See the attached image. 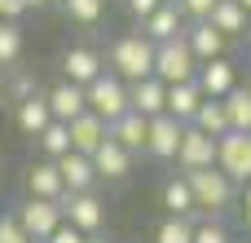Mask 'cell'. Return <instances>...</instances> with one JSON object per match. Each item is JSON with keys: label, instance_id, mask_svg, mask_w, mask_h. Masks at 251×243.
Here are the masks:
<instances>
[{"label": "cell", "instance_id": "6", "mask_svg": "<svg viewBox=\"0 0 251 243\" xmlns=\"http://www.w3.org/2000/svg\"><path fill=\"white\" fill-rule=\"evenodd\" d=\"M57 208H62V221L75 226L79 235H97L106 226V204L97 195H62Z\"/></svg>", "mask_w": 251, "mask_h": 243}, {"label": "cell", "instance_id": "43", "mask_svg": "<svg viewBox=\"0 0 251 243\" xmlns=\"http://www.w3.org/2000/svg\"><path fill=\"white\" fill-rule=\"evenodd\" d=\"M247 89H251V80H247Z\"/></svg>", "mask_w": 251, "mask_h": 243}, {"label": "cell", "instance_id": "19", "mask_svg": "<svg viewBox=\"0 0 251 243\" xmlns=\"http://www.w3.org/2000/svg\"><path fill=\"white\" fill-rule=\"evenodd\" d=\"M26 190H31V199H49V204H57V199L66 195L57 164H53V159H40V164H31V168H26Z\"/></svg>", "mask_w": 251, "mask_h": 243}, {"label": "cell", "instance_id": "16", "mask_svg": "<svg viewBox=\"0 0 251 243\" xmlns=\"http://www.w3.org/2000/svg\"><path fill=\"white\" fill-rule=\"evenodd\" d=\"M185 31V18H181V9L168 0V4H159L146 22H141V35L150 40V44H168V40H176Z\"/></svg>", "mask_w": 251, "mask_h": 243}, {"label": "cell", "instance_id": "24", "mask_svg": "<svg viewBox=\"0 0 251 243\" xmlns=\"http://www.w3.org/2000/svg\"><path fill=\"white\" fill-rule=\"evenodd\" d=\"M194 128L221 142V137L229 133V115H225V102H216V97H203V106H199V115H194Z\"/></svg>", "mask_w": 251, "mask_h": 243}, {"label": "cell", "instance_id": "9", "mask_svg": "<svg viewBox=\"0 0 251 243\" xmlns=\"http://www.w3.org/2000/svg\"><path fill=\"white\" fill-rule=\"evenodd\" d=\"M18 221H22V230L31 235V239H44L62 226V208L57 204H49V199H26V204H18Z\"/></svg>", "mask_w": 251, "mask_h": 243}, {"label": "cell", "instance_id": "17", "mask_svg": "<svg viewBox=\"0 0 251 243\" xmlns=\"http://www.w3.org/2000/svg\"><path fill=\"white\" fill-rule=\"evenodd\" d=\"M44 97H49V111H53V120H57V124H71V120H79V115L88 111L84 89H79V84H66V80H62V84H53Z\"/></svg>", "mask_w": 251, "mask_h": 243}, {"label": "cell", "instance_id": "39", "mask_svg": "<svg viewBox=\"0 0 251 243\" xmlns=\"http://www.w3.org/2000/svg\"><path fill=\"white\" fill-rule=\"evenodd\" d=\"M84 243H106V239H101V235H88V239H84Z\"/></svg>", "mask_w": 251, "mask_h": 243}, {"label": "cell", "instance_id": "34", "mask_svg": "<svg viewBox=\"0 0 251 243\" xmlns=\"http://www.w3.org/2000/svg\"><path fill=\"white\" fill-rule=\"evenodd\" d=\"M9 89H13V102H26V97H35V75L31 71H18Z\"/></svg>", "mask_w": 251, "mask_h": 243}, {"label": "cell", "instance_id": "22", "mask_svg": "<svg viewBox=\"0 0 251 243\" xmlns=\"http://www.w3.org/2000/svg\"><path fill=\"white\" fill-rule=\"evenodd\" d=\"M18 128L26 133V137H40L49 124H53V111H49V97L44 93H35V97H26V102H18Z\"/></svg>", "mask_w": 251, "mask_h": 243}, {"label": "cell", "instance_id": "20", "mask_svg": "<svg viewBox=\"0 0 251 243\" xmlns=\"http://www.w3.org/2000/svg\"><path fill=\"white\" fill-rule=\"evenodd\" d=\"M225 40H234V35H247L251 31V18H247V9L238 4V0H216V9H212V18H207Z\"/></svg>", "mask_w": 251, "mask_h": 243}, {"label": "cell", "instance_id": "12", "mask_svg": "<svg viewBox=\"0 0 251 243\" xmlns=\"http://www.w3.org/2000/svg\"><path fill=\"white\" fill-rule=\"evenodd\" d=\"M185 44H190V53L199 58V66L225 58V49H229V40H225L212 22H190V27H185Z\"/></svg>", "mask_w": 251, "mask_h": 243}, {"label": "cell", "instance_id": "21", "mask_svg": "<svg viewBox=\"0 0 251 243\" xmlns=\"http://www.w3.org/2000/svg\"><path fill=\"white\" fill-rule=\"evenodd\" d=\"M199 106H203V89H199L194 80H190V84H172V89H168V115H172V120L194 124Z\"/></svg>", "mask_w": 251, "mask_h": 243}, {"label": "cell", "instance_id": "33", "mask_svg": "<svg viewBox=\"0 0 251 243\" xmlns=\"http://www.w3.org/2000/svg\"><path fill=\"white\" fill-rule=\"evenodd\" d=\"M0 243H31V235H26L22 221H18V213H4V217H0Z\"/></svg>", "mask_w": 251, "mask_h": 243}, {"label": "cell", "instance_id": "8", "mask_svg": "<svg viewBox=\"0 0 251 243\" xmlns=\"http://www.w3.org/2000/svg\"><path fill=\"white\" fill-rule=\"evenodd\" d=\"M176 168H181V173L216 168V137H207V133H199V128L190 124L185 137H181V151H176Z\"/></svg>", "mask_w": 251, "mask_h": 243}, {"label": "cell", "instance_id": "10", "mask_svg": "<svg viewBox=\"0 0 251 243\" xmlns=\"http://www.w3.org/2000/svg\"><path fill=\"white\" fill-rule=\"evenodd\" d=\"M185 128H190V124H181V120H172V115H159V120H150V133H146V151H150L154 159H176Z\"/></svg>", "mask_w": 251, "mask_h": 243}, {"label": "cell", "instance_id": "15", "mask_svg": "<svg viewBox=\"0 0 251 243\" xmlns=\"http://www.w3.org/2000/svg\"><path fill=\"white\" fill-rule=\"evenodd\" d=\"M57 173H62V186H66V195H93V186H97V168H93V159L88 155H62L57 159Z\"/></svg>", "mask_w": 251, "mask_h": 243}, {"label": "cell", "instance_id": "29", "mask_svg": "<svg viewBox=\"0 0 251 243\" xmlns=\"http://www.w3.org/2000/svg\"><path fill=\"white\" fill-rule=\"evenodd\" d=\"M62 9H66V18H71V22H79V27H93V22H101V13H106V0H62Z\"/></svg>", "mask_w": 251, "mask_h": 243}, {"label": "cell", "instance_id": "2", "mask_svg": "<svg viewBox=\"0 0 251 243\" xmlns=\"http://www.w3.org/2000/svg\"><path fill=\"white\" fill-rule=\"evenodd\" d=\"M190 182V195H194V208L207 213V217H221L225 208H234L238 199V186L221 173V168H203V173H181Z\"/></svg>", "mask_w": 251, "mask_h": 243}, {"label": "cell", "instance_id": "36", "mask_svg": "<svg viewBox=\"0 0 251 243\" xmlns=\"http://www.w3.org/2000/svg\"><path fill=\"white\" fill-rule=\"evenodd\" d=\"M84 239H88V235H79V230H75V226H66V221L49 235V243H84Z\"/></svg>", "mask_w": 251, "mask_h": 243}, {"label": "cell", "instance_id": "3", "mask_svg": "<svg viewBox=\"0 0 251 243\" xmlns=\"http://www.w3.org/2000/svg\"><path fill=\"white\" fill-rule=\"evenodd\" d=\"M154 80H163L168 89H172V84L199 80V58L190 53L185 31H181L176 40H168V44H154Z\"/></svg>", "mask_w": 251, "mask_h": 243}, {"label": "cell", "instance_id": "7", "mask_svg": "<svg viewBox=\"0 0 251 243\" xmlns=\"http://www.w3.org/2000/svg\"><path fill=\"white\" fill-rule=\"evenodd\" d=\"M101 71H106L101 53H97V49H88V44H71V49L62 53V80H66V84L88 89V84H93Z\"/></svg>", "mask_w": 251, "mask_h": 243}, {"label": "cell", "instance_id": "42", "mask_svg": "<svg viewBox=\"0 0 251 243\" xmlns=\"http://www.w3.org/2000/svg\"><path fill=\"white\" fill-rule=\"evenodd\" d=\"M49 4H53V0H49ZM57 4H62V0H57Z\"/></svg>", "mask_w": 251, "mask_h": 243}, {"label": "cell", "instance_id": "41", "mask_svg": "<svg viewBox=\"0 0 251 243\" xmlns=\"http://www.w3.org/2000/svg\"><path fill=\"white\" fill-rule=\"evenodd\" d=\"M31 243H44V239H31Z\"/></svg>", "mask_w": 251, "mask_h": 243}, {"label": "cell", "instance_id": "26", "mask_svg": "<svg viewBox=\"0 0 251 243\" xmlns=\"http://www.w3.org/2000/svg\"><path fill=\"white\" fill-rule=\"evenodd\" d=\"M221 102H225V115H229V133H251V89L247 84L229 89V97H221Z\"/></svg>", "mask_w": 251, "mask_h": 243}, {"label": "cell", "instance_id": "14", "mask_svg": "<svg viewBox=\"0 0 251 243\" xmlns=\"http://www.w3.org/2000/svg\"><path fill=\"white\" fill-rule=\"evenodd\" d=\"M66 128H71V151H75V155H88V159H93V155H97V146L110 137L106 120H97L93 111H84V115H79V120H71Z\"/></svg>", "mask_w": 251, "mask_h": 243}, {"label": "cell", "instance_id": "13", "mask_svg": "<svg viewBox=\"0 0 251 243\" xmlns=\"http://www.w3.org/2000/svg\"><path fill=\"white\" fill-rule=\"evenodd\" d=\"M199 89H203V97H229V89H238V71H234V62L229 58H216V62H203L199 66V80H194Z\"/></svg>", "mask_w": 251, "mask_h": 243}, {"label": "cell", "instance_id": "40", "mask_svg": "<svg viewBox=\"0 0 251 243\" xmlns=\"http://www.w3.org/2000/svg\"><path fill=\"white\" fill-rule=\"evenodd\" d=\"M238 4H243V9H247V18H251V0H238Z\"/></svg>", "mask_w": 251, "mask_h": 243}, {"label": "cell", "instance_id": "25", "mask_svg": "<svg viewBox=\"0 0 251 243\" xmlns=\"http://www.w3.org/2000/svg\"><path fill=\"white\" fill-rule=\"evenodd\" d=\"M163 208H168V217H194V213H199L185 177H168V182H163Z\"/></svg>", "mask_w": 251, "mask_h": 243}, {"label": "cell", "instance_id": "32", "mask_svg": "<svg viewBox=\"0 0 251 243\" xmlns=\"http://www.w3.org/2000/svg\"><path fill=\"white\" fill-rule=\"evenodd\" d=\"M172 4H176L181 18H190V22H207L212 9H216V0H172Z\"/></svg>", "mask_w": 251, "mask_h": 243}, {"label": "cell", "instance_id": "37", "mask_svg": "<svg viewBox=\"0 0 251 243\" xmlns=\"http://www.w3.org/2000/svg\"><path fill=\"white\" fill-rule=\"evenodd\" d=\"M243 221H247V230H251V182L243 186Z\"/></svg>", "mask_w": 251, "mask_h": 243}, {"label": "cell", "instance_id": "4", "mask_svg": "<svg viewBox=\"0 0 251 243\" xmlns=\"http://www.w3.org/2000/svg\"><path fill=\"white\" fill-rule=\"evenodd\" d=\"M84 97H88V111H93L97 120H106V128H110L119 115L132 111V106H128V84H124L119 75H110V71H101V75L84 89Z\"/></svg>", "mask_w": 251, "mask_h": 243}, {"label": "cell", "instance_id": "23", "mask_svg": "<svg viewBox=\"0 0 251 243\" xmlns=\"http://www.w3.org/2000/svg\"><path fill=\"white\" fill-rule=\"evenodd\" d=\"M146 133H150V120H141L137 111H128V115H119V120L110 124V137H115L128 155L146 151Z\"/></svg>", "mask_w": 251, "mask_h": 243}, {"label": "cell", "instance_id": "11", "mask_svg": "<svg viewBox=\"0 0 251 243\" xmlns=\"http://www.w3.org/2000/svg\"><path fill=\"white\" fill-rule=\"evenodd\" d=\"M128 106L141 115V120H159L168 115V84L163 80H141V84H128Z\"/></svg>", "mask_w": 251, "mask_h": 243}, {"label": "cell", "instance_id": "30", "mask_svg": "<svg viewBox=\"0 0 251 243\" xmlns=\"http://www.w3.org/2000/svg\"><path fill=\"white\" fill-rule=\"evenodd\" d=\"M18 58H22V27L0 22V66H13Z\"/></svg>", "mask_w": 251, "mask_h": 243}, {"label": "cell", "instance_id": "28", "mask_svg": "<svg viewBox=\"0 0 251 243\" xmlns=\"http://www.w3.org/2000/svg\"><path fill=\"white\" fill-rule=\"evenodd\" d=\"M154 243H194V221L190 217H163L154 226Z\"/></svg>", "mask_w": 251, "mask_h": 243}, {"label": "cell", "instance_id": "1", "mask_svg": "<svg viewBox=\"0 0 251 243\" xmlns=\"http://www.w3.org/2000/svg\"><path fill=\"white\" fill-rule=\"evenodd\" d=\"M110 75H119L124 84H141L154 75V44L132 31V35H119L110 44Z\"/></svg>", "mask_w": 251, "mask_h": 243}, {"label": "cell", "instance_id": "38", "mask_svg": "<svg viewBox=\"0 0 251 243\" xmlns=\"http://www.w3.org/2000/svg\"><path fill=\"white\" fill-rule=\"evenodd\" d=\"M22 4H26V9H44L49 0H22Z\"/></svg>", "mask_w": 251, "mask_h": 243}, {"label": "cell", "instance_id": "27", "mask_svg": "<svg viewBox=\"0 0 251 243\" xmlns=\"http://www.w3.org/2000/svg\"><path fill=\"white\" fill-rule=\"evenodd\" d=\"M35 142H40L44 159H53V164H57L62 155H71V128H66V124H57V120H53V124H49V128H44Z\"/></svg>", "mask_w": 251, "mask_h": 243}, {"label": "cell", "instance_id": "18", "mask_svg": "<svg viewBox=\"0 0 251 243\" xmlns=\"http://www.w3.org/2000/svg\"><path fill=\"white\" fill-rule=\"evenodd\" d=\"M93 168H97V182H124V177L132 173V155H128L115 137H106V142L97 146V155H93Z\"/></svg>", "mask_w": 251, "mask_h": 243}, {"label": "cell", "instance_id": "5", "mask_svg": "<svg viewBox=\"0 0 251 243\" xmlns=\"http://www.w3.org/2000/svg\"><path fill=\"white\" fill-rule=\"evenodd\" d=\"M216 168L234 186H247L251 182V133H225L216 142Z\"/></svg>", "mask_w": 251, "mask_h": 243}, {"label": "cell", "instance_id": "31", "mask_svg": "<svg viewBox=\"0 0 251 243\" xmlns=\"http://www.w3.org/2000/svg\"><path fill=\"white\" fill-rule=\"evenodd\" d=\"M194 243H234V239H229V226L221 217H207L194 226Z\"/></svg>", "mask_w": 251, "mask_h": 243}, {"label": "cell", "instance_id": "35", "mask_svg": "<svg viewBox=\"0 0 251 243\" xmlns=\"http://www.w3.org/2000/svg\"><path fill=\"white\" fill-rule=\"evenodd\" d=\"M124 4H128V13H132L137 22H146V18H150L159 4H168V0H124Z\"/></svg>", "mask_w": 251, "mask_h": 243}]
</instances>
